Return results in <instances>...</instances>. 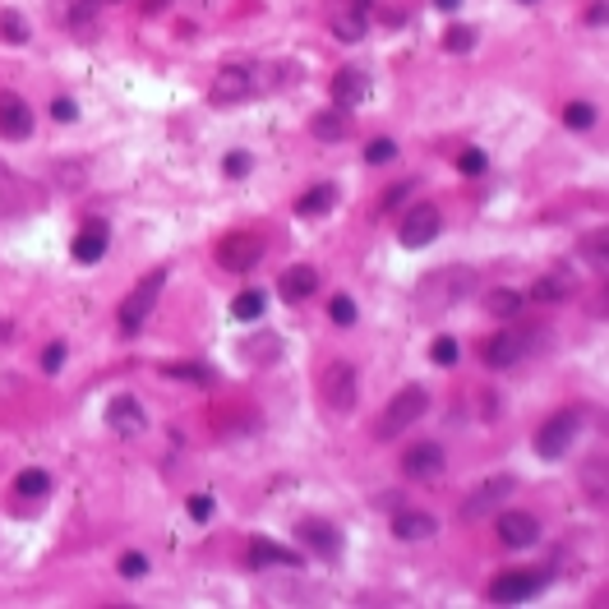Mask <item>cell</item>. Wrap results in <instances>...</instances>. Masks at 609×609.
<instances>
[{"label": "cell", "mask_w": 609, "mask_h": 609, "mask_svg": "<svg viewBox=\"0 0 609 609\" xmlns=\"http://www.w3.org/2000/svg\"><path fill=\"white\" fill-rule=\"evenodd\" d=\"M471 287H476L471 268H439V273H430L425 282H420L416 305H420V314L430 319V314L453 310V305H457L462 296H471Z\"/></svg>", "instance_id": "1"}, {"label": "cell", "mask_w": 609, "mask_h": 609, "mask_svg": "<svg viewBox=\"0 0 609 609\" xmlns=\"http://www.w3.org/2000/svg\"><path fill=\"white\" fill-rule=\"evenodd\" d=\"M430 411V393L420 388V383H406L402 393L393 397V402L383 406V416H379V425H374V439L379 443H388V439H397V434L406 430V425H416L420 416Z\"/></svg>", "instance_id": "2"}, {"label": "cell", "mask_w": 609, "mask_h": 609, "mask_svg": "<svg viewBox=\"0 0 609 609\" xmlns=\"http://www.w3.org/2000/svg\"><path fill=\"white\" fill-rule=\"evenodd\" d=\"M162 287H167V268H153L148 277H139V287L120 300V333L134 337L139 328H144L148 314H153V305H157V296H162Z\"/></svg>", "instance_id": "3"}, {"label": "cell", "mask_w": 609, "mask_h": 609, "mask_svg": "<svg viewBox=\"0 0 609 609\" xmlns=\"http://www.w3.org/2000/svg\"><path fill=\"white\" fill-rule=\"evenodd\" d=\"M582 425H586L582 411H559V416H550L545 425H540V434H536V453L545 457V462L563 457L568 448H573L577 434H582Z\"/></svg>", "instance_id": "4"}, {"label": "cell", "mask_w": 609, "mask_h": 609, "mask_svg": "<svg viewBox=\"0 0 609 609\" xmlns=\"http://www.w3.org/2000/svg\"><path fill=\"white\" fill-rule=\"evenodd\" d=\"M550 577L536 573V568H517V573H499L490 582V600L494 605H522V600H536L545 591Z\"/></svg>", "instance_id": "5"}, {"label": "cell", "mask_w": 609, "mask_h": 609, "mask_svg": "<svg viewBox=\"0 0 609 609\" xmlns=\"http://www.w3.org/2000/svg\"><path fill=\"white\" fill-rule=\"evenodd\" d=\"M47 194L37 190L33 180L14 176L5 162H0V217H19V213H37Z\"/></svg>", "instance_id": "6"}, {"label": "cell", "mask_w": 609, "mask_h": 609, "mask_svg": "<svg viewBox=\"0 0 609 609\" xmlns=\"http://www.w3.org/2000/svg\"><path fill=\"white\" fill-rule=\"evenodd\" d=\"M443 231V213L434 203H416V208H406L402 217V245L406 250H425L430 240H439Z\"/></svg>", "instance_id": "7"}, {"label": "cell", "mask_w": 609, "mask_h": 609, "mask_svg": "<svg viewBox=\"0 0 609 609\" xmlns=\"http://www.w3.org/2000/svg\"><path fill=\"white\" fill-rule=\"evenodd\" d=\"M259 259H263V240L250 236V231H231V236H222V245H217V263H222L227 273H250Z\"/></svg>", "instance_id": "8"}, {"label": "cell", "mask_w": 609, "mask_h": 609, "mask_svg": "<svg viewBox=\"0 0 609 609\" xmlns=\"http://www.w3.org/2000/svg\"><path fill=\"white\" fill-rule=\"evenodd\" d=\"M323 402H328V411H337V416H347L351 406H356V370H351L347 360H333V365L323 370Z\"/></svg>", "instance_id": "9"}, {"label": "cell", "mask_w": 609, "mask_h": 609, "mask_svg": "<svg viewBox=\"0 0 609 609\" xmlns=\"http://www.w3.org/2000/svg\"><path fill=\"white\" fill-rule=\"evenodd\" d=\"M517 490V480L513 476H494V480H485L480 490H471L466 494V503H462V522H480V517H490L494 508H499L508 494Z\"/></svg>", "instance_id": "10"}, {"label": "cell", "mask_w": 609, "mask_h": 609, "mask_svg": "<svg viewBox=\"0 0 609 609\" xmlns=\"http://www.w3.org/2000/svg\"><path fill=\"white\" fill-rule=\"evenodd\" d=\"M531 337L536 333H522V328H508V333H494L490 342H485V365L490 370H508V365H517V360L526 356V347H531Z\"/></svg>", "instance_id": "11"}, {"label": "cell", "mask_w": 609, "mask_h": 609, "mask_svg": "<svg viewBox=\"0 0 609 609\" xmlns=\"http://www.w3.org/2000/svg\"><path fill=\"white\" fill-rule=\"evenodd\" d=\"M494 531H499V540L508 545V550H526V545H536L540 540V522H536V513H526V508H508V513H499Z\"/></svg>", "instance_id": "12"}, {"label": "cell", "mask_w": 609, "mask_h": 609, "mask_svg": "<svg viewBox=\"0 0 609 609\" xmlns=\"http://www.w3.org/2000/svg\"><path fill=\"white\" fill-rule=\"evenodd\" d=\"M28 134H33V107L19 93H0V139L24 144Z\"/></svg>", "instance_id": "13"}, {"label": "cell", "mask_w": 609, "mask_h": 609, "mask_svg": "<svg viewBox=\"0 0 609 609\" xmlns=\"http://www.w3.org/2000/svg\"><path fill=\"white\" fill-rule=\"evenodd\" d=\"M443 466H448L443 443H416V448H406V457H402V476L406 480H434V476H443Z\"/></svg>", "instance_id": "14"}, {"label": "cell", "mask_w": 609, "mask_h": 609, "mask_svg": "<svg viewBox=\"0 0 609 609\" xmlns=\"http://www.w3.org/2000/svg\"><path fill=\"white\" fill-rule=\"evenodd\" d=\"M296 536L310 545L319 559H342V550H347V540H342V531H337L333 522H319V517H310V522L296 526Z\"/></svg>", "instance_id": "15"}, {"label": "cell", "mask_w": 609, "mask_h": 609, "mask_svg": "<svg viewBox=\"0 0 609 609\" xmlns=\"http://www.w3.org/2000/svg\"><path fill=\"white\" fill-rule=\"evenodd\" d=\"M374 84H370V74L360 70V65H347V70H337L333 74V102L337 107H360V102H370Z\"/></svg>", "instance_id": "16"}, {"label": "cell", "mask_w": 609, "mask_h": 609, "mask_svg": "<svg viewBox=\"0 0 609 609\" xmlns=\"http://www.w3.org/2000/svg\"><path fill=\"white\" fill-rule=\"evenodd\" d=\"M107 245H111V227H107V222H102V217H88V222H84V231L74 236L70 254H74V263H102V254H107Z\"/></svg>", "instance_id": "17"}, {"label": "cell", "mask_w": 609, "mask_h": 609, "mask_svg": "<svg viewBox=\"0 0 609 609\" xmlns=\"http://www.w3.org/2000/svg\"><path fill=\"white\" fill-rule=\"evenodd\" d=\"M208 97H213L217 107H231V102H245V97H254L250 70H245V65H227V70H217L213 93H208Z\"/></svg>", "instance_id": "18"}, {"label": "cell", "mask_w": 609, "mask_h": 609, "mask_svg": "<svg viewBox=\"0 0 609 609\" xmlns=\"http://www.w3.org/2000/svg\"><path fill=\"white\" fill-rule=\"evenodd\" d=\"M107 425L116 434H144L148 430V411L134 397H111L107 402Z\"/></svg>", "instance_id": "19"}, {"label": "cell", "mask_w": 609, "mask_h": 609, "mask_svg": "<svg viewBox=\"0 0 609 609\" xmlns=\"http://www.w3.org/2000/svg\"><path fill=\"white\" fill-rule=\"evenodd\" d=\"M328 28H333V37H342V42H360V37L370 33V10L365 5H342V10H333V19H328Z\"/></svg>", "instance_id": "20"}, {"label": "cell", "mask_w": 609, "mask_h": 609, "mask_svg": "<svg viewBox=\"0 0 609 609\" xmlns=\"http://www.w3.org/2000/svg\"><path fill=\"white\" fill-rule=\"evenodd\" d=\"M310 134L319 139V144H342L351 134V116H347V107H328V111H319V116L310 120Z\"/></svg>", "instance_id": "21"}, {"label": "cell", "mask_w": 609, "mask_h": 609, "mask_svg": "<svg viewBox=\"0 0 609 609\" xmlns=\"http://www.w3.org/2000/svg\"><path fill=\"white\" fill-rule=\"evenodd\" d=\"M314 287H319V273H314V268H305V263L287 268V273H282V282H277V291H282V300H287V305H300V300H310Z\"/></svg>", "instance_id": "22"}, {"label": "cell", "mask_w": 609, "mask_h": 609, "mask_svg": "<svg viewBox=\"0 0 609 609\" xmlns=\"http://www.w3.org/2000/svg\"><path fill=\"white\" fill-rule=\"evenodd\" d=\"M393 536L397 540H430V536H439V522H434L430 513H416V508H397Z\"/></svg>", "instance_id": "23"}, {"label": "cell", "mask_w": 609, "mask_h": 609, "mask_svg": "<svg viewBox=\"0 0 609 609\" xmlns=\"http://www.w3.org/2000/svg\"><path fill=\"white\" fill-rule=\"evenodd\" d=\"M250 563L254 568H300V554L287 550V545H277V540H254L250 545Z\"/></svg>", "instance_id": "24"}, {"label": "cell", "mask_w": 609, "mask_h": 609, "mask_svg": "<svg viewBox=\"0 0 609 609\" xmlns=\"http://www.w3.org/2000/svg\"><path fill=\"white\" fill-rule=\"evenodd\" d=\"M337 199H342L337 185H314V190H305L296 199V213L300 217H323V213H333V208H337Z\"/></svg>", "instance_id": "25"}, {"label": "cell", "mask_w": 609, "mask_h": 609, "mask_svg": "<svg viewBox=\"0 0 609 609\" xmlns=\"http://www.w3.org/2000/svg\"><path fill=\"white\" fill-rule=\"evenodd\" d=\"M568 291H573V277H568V268H559V273H545L536 287H531V300H540V305H554V300H563Z\"/></svg>", "instance_id": "26"}, {"label": "cell", "mask_w": 609, "mask_h": 609, "mask_svg": "<svg viewBox=\"0 0 609 609\" xmlns=\"http://www.w3.org/2000/svg\"><path fill=\"white\" fill-rule=\"evenodd\" d=\"M522 305H526V296H522V291H513V287H494L490 296H485V310H490L494 319H517Z\"/></svg>", "instance_id": "27"}, {"label": "cell", "mask_w": 609, "mask_h": 609, "mask_svg": "<svg viewBox=\"0 0 609 609\" xmlns=\"http://www.w3.org/2000/svg\"><path fill=\"white\" fill-rule=\"evenodd\" d=\"M14 494H19V499H47V494H51V476L42 471V466H28V471H19V476H14Z\"/></svg>", "instance_id": "28"}, {"label": "cell", "mask_w": 609, "mask_h": 609, "mask_svg": "<svg viewBox=\"0 0 609 609\" xmlns=\"http://www.w3.org/2000/svg\"><path fill=\"white\" fill-rule=\"evenodd\" d=\"M263 310H268V296H263V291H240V296L231 300V314H236L240 323H254Z\"/></svg>", "instance_id": "29"}, {"label": "cell", "mask_w": 609, "mask_h": 609, "mask_svg": "<svg viewBox=\"0 0 609 609\" xmlns=\"http://www.w3.org/2000/svg\"><path fill=\"white\" fill-rule=\"evenodd\" d=\"M563 125L577 130V134H586L591 125H596V107H591V102H568V107H563Z\"/></svg>", "instance_id": "30"}, {"label": "cell", "mask_w": 609, "mask_h": 609, "mask_svg": "<svg viewBox=\"0 0 609 609\" xmlns=\"http://www.w3.org/2000/svg\"><path fill=\"white\" fill-rule=\"evenodd\" d=\"M471 47H476V28L453 24L448 33H443V51H453V56H466Z\"/></svg>", "instance_id": "31"}, {"label": "cell", "mask_w": 609, "mask_h": 609, "mask_svg": "<svg viewBox=\"0 0 609 609\" xmlns=\"http://www.w3.org/2000/svg\"><path fill=\"white\" fill-rule=\"evenodd\" d=\"M167 379H185V383H199V388H213V370L208 365H167Z\"/></svg>", "instance_id": "32"}, {"label": "cell", "mask_w": 609, "mask_h": 609, "mask_svg": "<svg viewBox=\"0 0 609 609\" xmlns=\"http://www.w3.org/2000/svg\"><path fill=\"white\" fill-rule=\"evenodd\" d=\"M328 319H333L337 328H351V323H356V300H351V296H333V300H328Z\"/></svg>", "instance_id": "33"}, {"label": "cell", "mask_w": 609, "mask_h": 609, "mask_svg": "<svg viewBox=\"0 0 609 609\" xmlns=\"http://www.w3.org/2000/svg\"><path fill=\"white\" fill-rule=\"evenodd\" d=\"M393 157H397L393 139H370V144H365V162H370V167H388Z\"/></svg>", "instance_id": "34"}, {"label": "cell", "mask_w": 609, "mask_h": 609, "mask_svg": "<svg viewBox=\"0 0 609 609\" xmlns=\"http://www.w3.org/2000/svg\"><path fill=\"white\" fill-rule=\"evenodd\" d=\"M250 171H254V157H250V153H240V148H236V153H227V157H222V176H231V180H245V176H250Z\"/></svg>", "instance_id": "35"}, {"label": "cell", "mask_w": 609, "mask_h": 609, "mask_svg": "<svg viewBox=\"0 0 609 609\" xmlns=\"http://www.w3.org/2000/svg\"><path fill=\"white\" fill-rule=\"evenodd\" d=\"M0 33L10 37V42H28V24H24V14H19V10H5V14H0Z\"/></svg>", "instance_id": "36"}, {"label": "cell", "mask_w": 609, "mask_h": 609, "mask_svg": "<svg viewBox=\"0 0 609 609\" xmlns=\"http://www.w3.org/2000/svg\"><path fill=\"white\" fill-rule=\"evenodd\" d=\"M605 231H596V236H586V245H582V254H586V259H591V263H596V273H605V268H609V259H605Z\"/></svg>", "instance_id": "37"}, {"label": "cell", "mask_w": 609, "mask_h": 609, "mask_svg": "<svg viewBox=\"0 0 609 609\" xmlns=\"http://www.w3.org/2000/svg\"><path fill=\"white\" fill-rule=\"evenodd\" d=\"M457 171H462V176H485V171H490V157L480 153V148H471V153L457 157Z\"/></svg>", "instance_id": "38"}, {"label": "cell", "mask_w": 609, "mask_h": 609, "mask_svg": "<svg viewBox=\"0 0 609 609\" xmlns=\"http://www.w3.org/2000/svg\"><path fill=\"white\" fill-rule=\"evenodd\" d=\"M120 577H125V582H139V577H148V559L139 550H130L125 559H120Z\"/></svg>", "instance_id": "39"}, {"label": "cell", "mask_w": 609, "mask_h": 609, "mask_svg": "<svg viewBox=\"0 0 609 609\" xmlns=\"http://www.w3.org/2000/svg\"><path fill=\"white\" fill-rule=\"evenodd\" d=\"M430 360H434V365H443V370H448V365H457V342H453V337H434Z\"/></svg>", "instance_id": "40"}, {"label": "cell", "mask_w": 609, "mask_h": 609, "mask_svg": "<svg viewBox=\"0 0 609 609\" xmlns=\"http://www.w3.org/2000/svg\"><path fill=\"white\" fill-rule=\"evenodd\" d=\"M65 356H70V347H65V342H51V347L42 351V370L60 374V370H65Z\"/></svg>", "instance_id": "41"}, {"label": "cell", "mask_w": 609, "mask_h": 609, "mask_svg": "<svg viewBox=\"0 0 609 609\" xmlns=\"http://www.w3.org/2000/svg\"><path fill=\"white\" fill-rule=\"evenodd\" d=\"M213 494H190V517L194 522H208V517H213Z\"/></svg>", "instance_id": "42"}, {"label": "cell", "mask_w": 609, "mask_h": 609, "mask_svg": "<svg viewBox=\"0 0 609 609\" xmlns=\"http://www.w3.org/2000/svg\"><path fill=\"white\" fill-rule=\"evenodd\" d=\"M51 116H56V120H60V125H70V120H74V116H79V107H74L70 97H56V102H51Z\"/></svg>", "instance_id": "43"}, {"label": "cell", "mask_w": 609, "mask_h": 609, "mask_svg": "<svg viewBox=\"0 0 609 609\" xmlns=\"http://www.w3.org/2000/svg\"><path fill=\"white\" fill-rule=\"evenodd\" d=\"M406 190H411V185H393V190H388V194L379 199V213H388V208H393L397 199H406Z\"/></svg>", "instance_id": "44"}, {"label": "cell", "mask_w": 609, "mask_h": 609, "mask_svg": "<svg viewBox=\"0 0 609 609\" xmlns=\"http://www.w3.org/2000/svg\"><path fill=\"white\" fill-rule=\"evenodd\" d=\"M586 24H591V28H605V0H596V5L586 10Z\"/></svg>", "instance_id": "45"}, {"label": "cell", "mask_w": 609, "mask_h": 609, "mask_svg": "<svg viewBox=\"0 0 609 609\" xmlns=\"http://www.w3.org/2000/svg\"><path fill=\"white\" fill-rule=\"evenodd\" d=\"M434 5H439L443 14H457V10H462V0H434Z\"/></svg>", "instance_id": "46"}, {"label": "cell", "mask_w": 609, "mask_h": 609, "mask_svg": "<svg viewBox=\"0 0 609 609\" xmlns=\"http://www.w3.org/2000/svg\"><path fill=\"white\" fill-rule=\"evenodd\" d=\"M0 337H10V323H0Z\"/></svg>", "instance_id": "47"}, {"label": "cell", "mask_w": 609, "mask_h": 609, "mask_svg": "<svg viewBox=\"0 0 609 609\" xmlns=\"http://www.w3.org/2000/svg\"><path fill=\"white\" fill-rule=\"evenodd\" d=\"M93 5H116V0H93Z\"/></svg>", "instance_id": "48"}, {"label": "cell", "mask_w": 609, "mask_h": 609, "mask_svg": "<svg viewBox=\"0 0 609 609\" xmlns=\"http://www.w3.org/2000/svg\"><path fill=\"white\" fill-rule=\"evenodd\" d=\"M526 5H531V0H526Z\"/></svg>", "instance_id": "49"}]
</instances>
